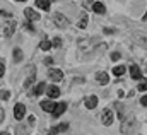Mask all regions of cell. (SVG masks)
Returning <instances> with one entry per match:
<instances>
[{"mask_svg": "<svg viewBox=\"0 0 147 135\" xmlns=\"http://www.w3.org/2000/svg\"><path fill=\"white\" fill-rule=\"evenodd\" d=\"M53 22H55L60 29H65V28L69 26V21H67L62 14H55V16H53Z\"/></svg>", "mask_w": 147, "mask_h": 135, "instance_id": "obj_1", "label": "cell"}, {"mask_svg": "<svg viewBox=\"0 0 147 135\" xmlns=\"http://www.w3.org/2000/svg\"><path fill=\"white\" fill-rule=\"evenodd\" d=\"M101 122L105 123V127H110L111 123H113V111H111V109H105V111H103Z\"/></svg>", "mask_w": 147, "mask_h": 135, "instance_id": "obj_2", "label": "cell"}, {"mask_svg": "<svg viewBox=\"0 0 147 135\" xmlns=\"http://www.w3.org/2000/svg\"><path fill=\"white\" fill-rule=\"evenodd\" d=\"M48 77H50L51 80L58 82V80H62V79H63V72H62V70H58V68H50Z\"/></svg>", "mask_w": 147, "mask_h": 135, "instance_id": "obj_3", "label": "cell"}, {"mask_svg": "<svg viewBox=\"0 0 147 135\" xmlns=\"http://www.w3.org/2000/svg\"><path fill=\"white\" fill-rule=\"evenodd\" d=\"M24 115H26V108H24V104H16V108H14V116H16V120H22L24 118Z\"/></svg>", "mask_w": 147, "mask_h": 135, "instance_id": "obj_4", "label": "cell"}, {"mask_svg": "<svg viewBox=\"0 0 147 135\" xmlns=\"http://www.w3.org/2000/svg\"><path fill=\"white\" fill-rule=\"evenodd\" d=\"M65 109H67V104H65V103H58V104H55V106H53V109H51V115L57 118V116H60V115H62Z\"/></svg>", "mask_w": 147, "mask_h": 135, "instance_id": "obj_5", "label": "cell"}, {"mask_svg": "<svg viewBox=\"0 0 147 135\" xmlns=\"http://www.w3.org/2000/svg\"><path fill=\"white\" fill-rule=\"evenodd\" d=\"M24 16H26V17H28V21H31V22L39 19V14H38V12H34L33 9H29V7L24 10Z\"/></svg>", "mask_w": 147, "mask_h": 135, "instance_id": "obj_6", "label": "cell"}, {"mask_svg": "<svg viewBox=\"0 0 147 135\" xmlns=\"http://www.w3.org/2000/svg\"><path fill=\"white\" fill-rule=\"evenodd\" d=\"M46 92H48V98H50V99H55V98L60 96V89H58L57 86H50Z\"/></svg>", "mask_w": 147, "mask_h": 135, "instance_id": "obj_7", "label": "cell"}, {"mask_svg": "<svg viewBox=\"0 0 147 135\" xmlns=\"http://www.w3.org/2000/svg\"><path fill=\"white\" fill-rule=\"evenodd\" d=\"M130 75H132V79H142V72H140V68L137 67V65H132L130 67Z\"/></svg>", "mask_w": 147, "mask_h": 135, "instance_id": "obj_8", "label": "cell"}, {"mask_svg": "<svg viewBox=\"0 0 147 135\" xmlns=\"http://www.w3.org/2000/svg\"><path fill=\"white\" fill-rule=\"evenodd\" d=\"M96 79H98V82H99V84H103V86H105V84H108V80H110V77H108V74H106V72H98V74H96Z\"/></svg>", "mask_w": 147, "mask_h": 135, "instance_id": "obj_9", "label": "cell"}, {"mask_svg": "<svg viewBox=\"0 0 147 135\" xmlns=\"http://www.w3.org/2000/svg\"><path fill=\"white\" fill-rule=\"evenodd\" d=\"M45 89H46V84L45 82H39L38 86H34V89H33V96H39V94H43L45 92Z\"/></svg>", "mask_w": 147, "mask_h": 135, "instance_id": "obj_10", "label": "cell"}, {"mask_svg": "<svg viewBox=\"0 0 147 135\" xmlns=\"http://www.w3.org/2000/svg\"><path fill=\"white\" fill-rule=\"evenodd\" d=\"M96 104H98V98H96V96H91V98L86 99V108H89V109L96 108Z\"/></svg>", "mask_w": 147, "mask_h": 135, "instance_id": "obj_11", "label": "cell"}, {"mask_svg": "<svg viewBox=\"0 0 147 135\" xmlns=\"http://www.w3.org/2000/svg\"><path fill=\"white\" fill-rule=\"evenodd\" d=\"M92 10L94 12H98V14H105V3H101V2H96V3H92Z\"/></svg>", "mask_w": 147, "mask_h": 135, "instance_id": "obj_12", "label": "cell"}, {"mask_svg": "<svg viewBox=\"0 0 147 135\" xmlns=\"http://www.w3.org/2000/svg\"><path fill=\"white\" fill-rule=\"evenodd\" d=\"M36 7L43 10H50V0H36Z\"/></svg>", "mask_w": 147, "mask_h": 135, "instance_id": "obj_13", "label": "cell"}, {"mask_svg": "<svg viewBox=\"0 0 147 135\" xmlns=\"http://www.w3.org/2000/svg\"><path fill=\"white\" fill-rule=\"evenodd\" d=\"M67 128H69L67 123H60V125H57L55 128H51V134H60V132H65Z\"/></svg>", "mask_w": 147, "mask_h": 135, "instance_id": "obj_14", "label": "cell"}, {"mask_svg": "<svg viewBox=\"0 0 147 135\" xmlns=\"http://www.w3.org/2000/svg\"><path fill=\"white\" fill-rule=\"evenodd\" d=\"M14 29H16V22H14V21H10V22H9V26L5 28V36H9V38H10V36L14 34Z\"/></svg>", "mask_w": 147, "mask_h": 135, "instance_id": "obj_15", "label": "cell"}, {"mask_svg": "<svg viewBox=\"0 0 147 135\" xmlns=\"http://www.w3.org/2000/svg\"><path fill=\"white\" fill-rule=\"evenodd\" d=\"M53 106H55V104H53L51 101H43V103H41V108H43L45 111H48V113H51Z\"/></svg>", "mask_w": 147, "mask_h": 135, "instance_id": "obj_16", "label": "cell"}, {"mask_svg": "<svg viewBox=\"0 0 147 135\" xmlns=\"http://www.w3.org/2000/svg\"><path fill=\"white\" fill-rule=\"evenodd\" d=\"M113 74H115L116 77H121V75L125 74V67H123V65H118V67H115V68H113Z\"/></svg>", "mask_w": 147, "mask_h": 135, "instance_id": "obj_17", "label": "cell"}, {"mask_svg": "<svg viewBox=\"0 0 147 135\" xmlns=\"http://www.w3.org/2000/svg\"><path fill=\"white\" fill-rule=\"evenodd\" d=\"M86 26H87V16H86V14H82V16H80V19H79V28H80V29H84Z\"/></svg>", "mask_w": 147, "mask_h": 135, "instance_id": "obj_18", "label": "cell"}, {"mask_svg": "<svg viewBox=\"0 0 147 135\" xmlns=\"http://www.w3.org/2000/svg\"><path fill=\"white\" fill-rule=\"evenodd\" d=\"M39 48H41V50H45V51H46V50H50V48H51V43H50V41H48V39H43V41H41V43H39Z\"/></svg>", "mask_w": 147, "mask_h": 135, "instance_id": "obj_19", "label": "cell"}, {"mask_svg": "<svg viewBox=\"0 0 147 135\" xmlns=\"http://www.w3.org/2000/svg\"><path fill=\"white\" fill-rule=\"evenodd\" d=\"M22 60V51L21 50H14V62H21Z\"/></svg>", "mask_w": 147, "mask_h": 135, "instance_id": "obj_20", "label": "cell"}, {"mask_svg": "<svg viewBox=\"0 0 147 135\" xmlns=\"http://www.w3.org/2000/svg\"><path fill=\"white\" fill-rule=\"evenodd\" d=\"M0 99H10V92L9 91H0Z\"/></svg>", "mask_w": 147, "mask_h": 135, "instance_id": "obj_21", "label": "cell"}, {"mask_svg": "<svg viewBox=\"0 0 147 135\" xmlns=\"http://www.w3.org/2000/svg\"><path fill=\"white\" fill-rule=\"evenodd\" d=\"M51 46H55V48H60V46H62V41H60V38H55Z\"/></svg>", "mask_w": 147, "mask_h": 135, "instance_id": "obj_22", "label": "cell"}, {"mask_svg": "<svg viewBox=\"0 0 147 135\" xmlns=\"http://www.w3.org/2000/svg\"><path fill=\"white\" fill-rule=\"evenodd\" d=\"M146 89H147V84H146V82H140V84H139V91H140V92H144Z\"/></svg>", "mask_w": 147, "mask_h": 135, "instance_id": "obj_23", "label": "cell"}, {"mask_svg": "<svg viewBox=\"0 0 147 135\" xmlns=\"http://www.w3.org/2000/svg\"><path fill=\"white\" fill-rule=\"evenodd\" d=\"M111 60H113V62L120 60V53H113V55H111Z\"/></svg>", "mask_w": 147, "mask_h": 135, "instance_id": "obj_24", "label": "cell"}, {"mask_svg": "<svg viewBox=\"0 0 147 135\" xmlns=\"http://www.w3.org/2000/svg\"><path fill=\"white\" fill-rule=\"evenodd\" d=\"M140 104H142V106H147V98H146V96H144V98H140Z\"/></svg>", "mask_w": 147, "mask_h": 135, "instance_id": "obj_25", "label": "cell"}, {"mask_svg": "<svg viewBox=\"0 0 147 135\" xmlns=\"http://www.w3.org/2000/svg\"><path fill=\"white\" fill-rule=\"evenodd\" d=\"M45 63H46V65H51V63H53V58H45Z\"/></svg>", "mask_w": 147, "mask_h": 135, "instance_id": "obj_26", "label": "cell"}, {"mask_svg": "<svg viewBox=\"0 0 147 135\" xmlns=\"http://www.w3.org/2000/svg\"><path fill=\"white\" fill-rule=\"evenodd\" d=\"M3 72H5V67H3V63H0V77L3 75Z\"/></svg>", "mask_w": 147, "mask_h": 135, "instance_id": "obj_27", "label": "cell"}, {"mask_svg": "<svg viewBox=\"0 0 147 135\" xmlns=\"http://www.w3.org/2000/svg\"><path fill=\"white\" fill-rule=\"evenodd\" d=\"M0 16H2V17H10V16H9L7 12H3V10H0Z\"/></svg>", "mask_w": 147, "mask_h": 135, "instance_id": "obj_28", "label": "cell"}, {"mask_svg": "<svg viewBox=\"0 0 147 135\" xmlns=\"http://www.w3.org/2000/svg\"><path fill=\"white\" fill-rule=\"evenodd\" d=\"M84 7H87V9L91 7V3H89V0H84Z\"/></svg>", "mask_w": 147, "mask_h": 135, "instance_id": "obj_29", "label": "cell"}, {"mask_svg": "<svg viewBox=\"0 0 147 135\" xmlns=\"http://www.w3.org/2000/svg\"><path fill=\"white\" fill-rule=\"evenodd\" d=\"M3 120V109H2V106H0V122Z\"/></svg>", "mask_w": 147, "mask_h": 135, "instance_id": "obj_30", "label": "cell"}, {"mask_svg": "<svg viewBox=\"0 0 147 135\" xmlns=\"http://www.w3.org/2000/svg\"><path fill=\"white\" fill-rule=\"evenodd\" d=\"M16 2H26V0H16Z\"/></svg>", "mask_w": 147, "mask_h": 135, "instance_id": "obj_31", "label": "cell"}]
</instances>
